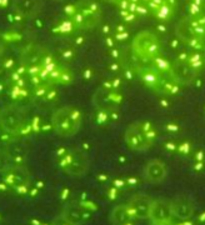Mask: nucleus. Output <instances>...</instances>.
Wrapping results in <instances>:
<instances>
[{
    "label": "nucleus",
    "mask_w": 205,
    "mask_h": 225,
    "mask_svg": "<svg viewBox=\"0 0 205 225\" xmlns=\"http://www.w3.org/2000/svg\"><path fill=\"white\" fill-rule=\"evenodd\" d=\"M198 221H199V223H203V224L205 223V211L200 214V216L198 218Z\"/></svg>",
    "instance_id": "c9c22d12"
},
{
    "label": "nucleus",
    "mask_w": 205,
    "mask_h": 225,
    "mask_svg": "<svg viewBox=\"0 0 205 225\" xmlns=\"http://www.w3.org/2000/svg\"><path fill=\"white\" fill-rule=\"evenodd\" d=\"M66 15L73 26L79 30L93 29L101 18V9L95 0H79L65 8Z\"/></svg>",
    "instance_id": "f257e3e1"
},
{
    "label": "nucleus",
    "mask_w": 205,
    "mask_h": 225,
    "mask_svg": "<svg viewBox=\"0 0 205 225\" xmlns=\"http://www.w3.org/2000/svg\"><path fill=\"white\" fill-rule=\"evenodd\" d=\"M160 105H161L163 108H169V106H170V101L166 100V99H161V100H160Z\"/></svg>",
    "instance_id": "72a5a7b5"
},
{
    "label": "nucleus",
    "mask_w": 205,
    "mask_h": 225,
    "mask_svg": "<svg viewBox=\"0 0 205 225\" xmlns=\"http://www.w3.org/2000/svg\"><path fill=\"white\" fill-rule=\"evenodd\" d=\"M125 181H126V186L128 188H135L140 184V180L135 176H129V178H125Z\"/></svg>",
    "instance_id": "a878e982"
},
{
    "label": "nucleus",
    "mask_w": 205,
    "mask_h": 225,
    "mask_svg": "<svg viewBox=\"0 0 205 225\" xmlns=\"http://www.w3.org/2000/svg\"><path fill=\"white\" fill-rule=\"evenodd\" d=\"M110 219L113 223H116V224H134L138 220L132 214V211H130L129 206L126 204L116 206V208L111 211Z\"/></svg>",
    "instance_id": "f3484780"
},
{
    "label": "nucleus",
    "mask_w": 205,
    "mask_h": 225,
    "mask_svg": "<svg viewBox=\"0 0 205 225\" xmlns=\"http://www.w3.org/2000/svg\"><path fill=\"white\" fill-rule=\"evenodd\" d=\"M171 70L175 81L179 85H191L199 78V71H196L189 63L175 60L171 63Z\"/></svg>",
    "instance_id": "9b49d317"
},
{
    "label": "nucleus",
    "mask_w": 205,
    "mask_h": 225,
    "mask_svg": "<svg viewBox=\"0 0 205 225\" xmlns=\"http://www.w3.org/2000/svg\"><path fill=\"white\" fill-rule=\"evenodd\" d=\"M193 146L190 144V141L184 140L181 143H178V149H176V154L181 155V156H189L193 154Z\"/></svg>",
    "instance_id": "6ab92c4d"
},
{
    "label": "nucleus",
    "mask_w": 205,
    "mask_h": 225,
    "mask_svg": "<svg viewBox=\"0 0 205 225\" xmlns=\"http://www.w3.org/2000/svg\"><path fill=\"white\" fill-rule=\"evenodd\" d=\"M120 14H121V18H123V20H124V23H135L136 20H138V15L135 14V13H132V11H129V10H120Z\"/></svg>",
    "instance_id": "aec40b11"
},
{
    "label": "nucleus",
    "mask_w": 205,
    "mask_h": 225,
    "mask_svg": "<svg viewBox=\"0 0 205 225\" xmlns=\"http://www.w3.org/2000/svg\"><path fill=\"white\" fill-rule=\"evenodd\" d=\"M114 39L116 41H126L129 39V30H124V31H114Z\"/></svg>",
    "instance_id": "b1692460"
},
{
    "label": "nucleus",
    "mask_w": 205,
    "mask_h": 225,
    "mask_svg": "<svg viewBox=\"0 0 205 225\" xmlns=\"http://www.w3.org/2000/svg\"><path fill=\"white\" fill-rule=\"evenodd\" d=\"M188 63L196 70V71H201L204 64H205V58L200 54V51H193V53H189V59H188Z\"/></svg>",
    "instance_id": "a211bd4d"
},
{
    "label": "nucleus",
    "mask_w": 205,
    "mask_h": 225,
    "mask_svg": "<svg viewBox=\"0 0 205 225\" xmlns=\"http://www.w3.org/2000/svg\"><path fill=\"white\" fill-rule=\"evenodd\" d=\"M149 220L153 224L158 225H165L171 224L175 219L171 210V201L168 199H153L150 213H149Z\"/></svg>",
    "instance_id": "1a4fd4ad"
},
{
    "label": "nucleus",
    "mask_w": 205,
    "mask_h": 225,
    "mask_svg": "<svg viewBox=\"0 0 205 225\" xmlns=\"http://www.w3.org/2000/svg\"><path fill=\"white\" fill-rule=\"evenodd\" d=\"M190 3H194V4H198V5L203 6L204 3H205V0H190Z\"/></svg>",
    "instance_id": "f704fd0d"
},
{
    "label": "nucleus",
    "mask_w": 205,
    "mask_h": 225,
    "mask_svg": "<svg viewBox=\"0 0 205 225\" xmlns=\"http://www.w3.org/2000/svg\"><path fill=\"white\" fill-rule=\"evenodd\" d=\"M149 2H150V0H140V3H141V4H144V5H148V4H149Z\"/></svg>",
    "instance_id": "e433bc0d"
},
{
    "label": "nucleus",
    "mask_w": 205,
    "mask_h": 225,
    "mask_svg": "<svg viewBox=\"0 0 205 225\" xmlns=\"http://www.w3.org/2000/svg\"><path fill=\"white\" fill-rule=\"evenodd\" d=\"M11 6L13 10L23 19H33L41 13L44 0H13Z\"/></svg>",
    "instance_id": "ddd939ff"
},
{
    "label": "nucleus",
    "mask_w": 205,
    "mask_h": 225,
    "mask_svg": "<svg viewBox=\"0 0 205 225\" xmlns=\"http://www.w3.org/2000/svg\"><path fill=\"white\" fill-rule=\"evenodd\" d=\"M81 111L75 106H63L51 116V126L60 136H73L81 125Z\"/></svg>",
    "instance_id": "20e7f679"
},
{
    "label": "nucleus",
    "mask_w": 205,
    "mask_h": 225,
    "mask_svg": "<svg viewBox=\"0 0 205 225\" xmlns=\"http://www.w3.org/2000/svg\"><path fill=\"white\" fill-rule=\"evenodd\" d=\"M180 125L176 123V121H169V123H166L165 125H164V130L166 131V133H169V134H178L179 131H180Z\"/></svg>",
    "instance_id": "412c9836"
},
{
    "label": "nucleus",
    "mask_w": 205,
    "mask_h": 225,
    "mask_svg": "<svg viewBox=\"0 0 205 225\" xmlns=\"http://www.w3.org/2000/svg\"><path fill=\"white\" fill-rule=\"evenodd\" d=\"M135 73L143 81V84L155 93L163 94V88L165 84L164 78L161 74L156 70V68L153 64H139L135 63Z\"/></svg>",
    "instance_id": "0eeeda50"
},
{
    "label": "nucleus",
    "mask_w": 205,
    "mask_h": 225,
    "mask_svg": "<svg viewBox=\"0 0 205 225\" xmlns=\"http://www.w3.org/2000/svg\"><path fill=\"white\" fill-rule=\"evenodd\" d=\"M193 170L195 173H201L205 170V161H193Z\"/></svg>",
    "instance_id": "cd10ccee"
},
{
    "label": "nucleus",
    "mask_w": 205,
    "mask_h": 225,
    "mask_svg": "<svg viewBox=\"0 0 205 225\" xmlns=\"http://www.w3.org/2000/svg\"><path fill=\"white\" fill-rule=\"evenodd\" d=\"M165 152L170 153V154H176V149H178V141L170 139V140H166L164 144H163Z\"/></svg>",
    "instance_id": "4be33fe9"
},
{
    "label": "nucleus",
    "mask_w": 205,
    "mask_h": 225,
    "mask_svg": "<svg viewBox=\"0 0 205 225\" xmlns=\"http://www.w3.org/2000/svg\"><path fill=\"white\" fill-rule=\"evenodd\" d=\"M4 50H5V39H4V36L0 34V55L4 53Z\"/></svg>",
    "instance_id": "2f4dec72"
},
{
    "label": "nucleus",
    "mask_w": 205,
    "mask_h": 225,
    "mask_svg": "<svg viewBox=\"0 0 205 225\" xmlns=\"http://www.w3.org/2000/svg\"><path fill=\"white\" fill-rule=\"evenodd\" d=\"M171 201V210L175 219L179 220H189L193 218L195 211V205L193 200L185 195L175 196Z\"/></svg>",
    "instance_id": "4468645a"
},
{
    "label": "nucleus",
    "mask_w": 205,
    "mask_h": 225,
    "mask_svg": "<svg viewBox=\"0 0 205 225\" xmlns=\"http://www.w3.org/2000/svg\"><path fill=\"white\" fill-rule=\"evenodd\" d=\"M93 103L98 110L103 111H111L119 109L120 104L123 103V95L119 89H110L101 86L97 90L93 97Z\"/></svg>",
    "instance_id": "423d86ee"
},
{
    "label": "nucleus",
    "mask_w": 205,
    "mask_h": 225,
    "mask_svg": "<svg viewBox=\"0 0 205 225\" xmlns=\"http://www.w3.org/2000/svg\"><path fill=\"white\" fill-rule=\"evenodd\" d=\"M134 63L150 64L156 56L161 55V45L156 34L143 30L135 35L132 44Z\"/></svg>",
    "instance_id": "7ed1b4c3"
},
{
    "label": "nucleus",
    "mask_w": 205,
    "mask_h": 225,
    "mask_svg": "<svg viewBox=\"0 0 205 225\" xmlns=\"http://www.w3.org/2000/svg\"><path fill=\"white\" fill-rule=\"evenodd\" d=\"M156 30L159 31V33H166V25H165V23H159L158 25H156Z\"/></svg>",
    "instance_id": "473e14b6"
},
{
    "label": "nucleus",
    "mask_w": 205,
    "mask_h": 225,
    "mask_svg": "<svg viewBox=\"0 0 205 225\" xmlns=\"http://www.w3.org/2000/svg\"><path fill=\"white\" fill-rule=\"evenodd\" d=\"M113 186H115V188H118V189L123 190L124 188H126L125 178H124V179H114V181H113Z\"/></svg>",
    "instance_id": "c756f323"
},
{
    "label": "nucleus",
    "mask_w": 205,
    "mask_h": 225,
    "mask_svg": "<svg viewBox=\"0 0 205 225\" xmlns=\"http://www.w3.org/2000/svg\"><path fill=\"white\" fill-rule=\"evenodd\" d=\"M158 131L149 120H138L130 124L124 134L128 148L136 153L148 152L154 145Z\"/></svg>",
    "instance_id": "f03ea898"
},
{
    "label": "nucleus",
    "mask_w": 205,
    "mask_h": 225,
    "mask_svg": "<svg viewBox=\"0 0 205 225\" xmlns=\"http://www.w3.org/2000/svg\"><path fill=\"white\" fill-rule=\"evenodd\" d=\"M49 61V53L39 45H30L22 53V63L29 71H40Z\"/></svg>",
    "instance_id": "6e6552de"
},
{
    "label": "nucleus",
    "mask_w": 205,
    "mask_h": 225,
    "mask_svg": "<svg viewBox=\"0 0 205 225\" xmlns=\"http://www.w3.org/2000/svg\"><path fill=\"white\" fill-rule=\"evenodd\" d=\"M189 13H190L191 16L196 18V16L201 15L204 13V10H203V6H200L198 4H194V3H190L189 4Z\"/></svg>",
    "instance_id": "5701e85b"
},
{
    "label": "nucleus",
    "mask_w": 205,
    "mask_h": 225,
    "mask_svg": "<svg viewBox=\"0 0 205 225\" xmlns=\"http://www.w3.org/2000/svg\"><path fill=\"white\" fill-rule=\"evenodd\" d=\"M60 166L63 172L69 175L81 176L88 172L89 158L80 149H70L60 159Z\"/></svg>",
    "instance_id": "39448f33"
},
{
    "label": "nucleus",
    "mask_w": 205,
    "mask_h": 225,
    "mask_svg": "<svg viewBox=\"0 0 205 225\" xmlns=\"http://www.w3.org/2000/svg\"><path fill=\"white\" fill-rule=\"evenodd\" d=\"M110 54H111V56H113L114 60H120L121 59V53L118 49H115V48L110 49Z\"/></svg>",
    "instance_id": "7c9ffc66"
},
{
    "label": "nucleus",
    "mask_w": 205,
    "mask_h": 225,
    "mask_svg": "<svg viewBox=\"0 0 205 225\" xmlns=\"http://www.w3.org/2000/svg\"><path fill=\"white\" fill-rule=\"evenodd\" d=\"M193 161H205V153L203 150L193 152Z\"/></svg>",
    "instance_id": "bb28decb"
},
{
    "label": "nucleus",
    "mask_w": 205,
    "mask_h": 225,
    "mask_svg": "<svg viewBox=\"0 0 205 225\" xmlns=\"http://www.w3.org/2000/svg\"><path fill=\"white\" fill-rule=\"evenodd\" d=\"M203 10H204V13H205V3H204V5H203Z\"/></svg>",
    "instance_id": "58836bf2"
},
{
    "label": "nucleus",
    "mask_w": 205,
    "mask_h": 225,
    "mask_svg": "<svg viewBox=\"0 0 205 225\" xmlns=\"http://www.w3.org/2000/svg\"><path fill=\"white\" fill-rule=\"evenodd\" d=\"M53 2H63V0H53Z\"/></svg>",
    "instance_id": "ea45409f"
},
{
    "label": "nucleus",
    "mask_w": 205,
    "mask_h": 225,
    "mask_svg": "<svg viewBox=\"0 0 205 225\" xmlns=\"http://www.w3.org/2000/svg\"><path fill=\"white\" fill-rule=\"evenodd\" d=\"M24 116L22 111L16 108H6L0 112V125L8 133H16L23 128Z\"/></svg>",
    "instance_id": "f8f14e48"
},
{
    "label": "nucleus",
    "mask_w": 205,
    "mask_h": 225,
    "mask_svg": "<svg viewBox=\"0 0 205 225\" xmlns=\"http://www.w3.org/2000/svg\"><path fill=\"white\" fill-rule=\"evenodd\" d=\"M152 203H153V199L150 196L144 195V194H136L126 203V205L129 206L132 214L138 220H143V219L149 218Z\"/></svg>",
    "instance_id": "2eb2a0df"
},
{
    "label": "nucleus",
    "mask_w": 205,
    "mask_h": 225,
    "mask_svg": "<svg viewBox=\"0 0 205 225\" xmlns=\"http://www.w3.org/2000/svg\"><path fill=\"white\" fill-rule=\"evenodd\" d=\"M150 15L160 23L169 22L176 10V0H150L148 4Z\"/></svg>",
    "instance_id": "9d476101"
},
{
    "label": "nucleus",
    "mask_w": 205,
    "mask_h": 225,
    "mask_svg": "<svg viewBox=\"0 0 205 225\" xmlns=\"http://www.w3.org/2000/svg\"><path fill=\"white\" fill-rule=\"evenodd\" d=\"M101 2H105V3H111V0H101Z\"/></svg>",
    "instance_id": "4c0bfd02"
},
{
    "label": "nucleus",
    "mask_w": 205,
    "mask_h": 225,
    "mask_svg": "<svg viewBox=\"0 0 205 225\" xmlns=\"http://www.w3.org/2000/svg\"><path fill=\"white\" fill-rule=\"evenodd\" d=\"M120 193H121L120 189H118V188L113 186V188H110V189L106 191V195H108V198H109L111 201H113V200H116V199L119 198Z\"/></svg>",
    "instance_id": "393cba45"
},
{
    "label": "nucleus",
    "mask_w": 205,
    "mask_h": 225,
    "mask_svg": "<svg viewBox=\"0 0 205 225\" xmlns=\"http://www.w3.org/2000/svg\"><path fill=\"white\" fill-rule=\"evenodd\" d=\"M168 175L166 165L159 159H152L144 168V179L149 184H160Z\"/></svg>",
    "instance_id": "dca6fc26"
},
{
    "label": "nucleus",
    "mask_w": 205,
    "mask_h": 225,
    "mask_svg": "<svg viewBox=\"0 0 205 225\" xmlns=\"http://www.w3.org/2000/svg\"><path fill=\"white\" fill-rule=\"evenodd\" d=\"M181 44H183V41L179 39L178 36L174 38V39H171L170 43H169V45H170V48H171L173 50H179V49L181 48Z\"/></svg>",
    "instance_id": "c85d7f7f"
}]
</instances>
